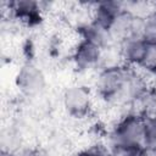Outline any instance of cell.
<instances>
[{"label": "cell", "mask_w": 156, "mask_h": 156, "mask_svg": "<svg viewBox=\"0 0 156 156\" xmlns=\"http://www.w3.org/2000/svg\"><path fill=\"white\" fill-rule=\"evenodd\" d=\"M113 156H138L145 147V117L136 112L124 115L108 136Z\"/></svg>", "instance_id": "cell-1"}, {"label": "cell", "mask_w": 156, "mask_h": 156, "mask_svg": "<svg viewBox=\"0 0 156 156\" xmlns=\"http://www.w3.org/2000/svg\"><path fill=\"white\" fill-rule=\"evenodd\" d=\"M132 69V67L123 63L102 67L95 80V90L98 95L107 102L115 105L127 83Z\"/></svg>", "instance_id": "cell-2"}, {"label": "cell", "mask_w": 156, "mask_h": 156, "mask_svg": "<svg viewBox=\"0 0 156 156\" xmlns=\"http://www.w3.org/2000/svg\"><path fill=\"white\" fill-rule=\"evenodd\" d=\"M62 102L69 116L74 118H84L90 113L93 107L91 91L85 85H72L65 90Z\"/></svg>", "instance_id": "cell-3"}, {"label": "cell", "mask_w": 156, "mask_h": 156, "mask_svg": "<svg viewBox=\"0 0 156 156\" xmlns=\"http://www.w3.org/2000/svg\"><path fill=\"white\" fill-rule=\"evenodd\" d=\"M104 51L105 50L100 46L80 39L72 56L74 66L79 71H89L91 68H96L102 63Z\"/></svg>", "instance_id": "cell-4"}, {"label": "cell", "mask_w": 156, "mask_h": 156, "mask_svg": "<svg viewBox=\"0 0 156 156\" xmlns=\"http://www.w3.org/2000/svg\"><path fill=\"white\" fill-rule=\"evenodd\" d=\"M16 84L18 89L24 94L34 95L44 89L45 76L35 65L26 63L20 68L16 76Z\"/></svg>", "instance_id": "cell-5"}, {"label": "cell", "mask_w": 156, "mask_h": 156, "mask_svg": "<svg viewBox=\"0 0 156 156\" xmlns=\"http://www.w3.org/2000/svg\"><path fill=\"white\" fill-rule=\"evenodd\" d=\"M147 43L141 38H128L118 45V54L122 63L129 67L140 66Z\"/></svg>", "instance_id": "cell-6"}, {"label": "cell", "mask_w": 156, "mask_h": 156, "mask_svg": "<svg viewBox=\"0 0 156 156\" xmlns=\"http://www.w3.org/2000/svg\"><path fill=\"white\" fill-rule=\"evenodd\" d=\"M134 18H135V15L127 9L123 10L121 13H118L113 18V21L108 27V33L111 35L113 44L119 45L128 38H132Z\"/></svg>", "instance_id": "cell-7"}, {"label": "cell", "mask_w": 156, "mask_h": 156, "mask_svg": "<svg viewBox=\"0 0 156 156\" xmlns=\"http://www.w3.org/2000/svg\"><path fill=\"white\" fill-rule=\"evenodd\" d=\"M79 33L83 40L90 41L101 49L106 50L111 45H113V41L111 39V35L108 33V29L95 23L94 21H90L85 24H83L79 28Z\"/></svg>", "instance_id": "cell-8"}, {"label": "cell", "mask_w": 156, "mask_h": 156, "mask_svg": "<svg viewBox=\"0 0 156 156\" xmlns=\"http://www.w3.org/2000/svg\"><path fill=\"white\" fill-rule=\"evenodd\" d=\"M123 10H126V4L121 1H102L95 4L94 11H93V18L95 23L105 27L108 29L111 22L113 18L121 13Z\"/></svg>", "instance_id": "cell-9"}, {"label": "cell", "mask_w": 156, "mask_h": 156, "mask_svg": "<svg viewBox=\"0 0 156 156\" xmlns=\"http://www.w3.org/2000/svg\"><path fill=\"white\" fill-rule=\"evenodd\" d=\"M9 10L13 13L15 17L20 18L21 21L32 22L37 20L40 15V4L37 1L30 0H20L9 2Z\"/></svg>", "instance_id": "cell-10"}, {"label": "cell", "mask_w": 156, "mask_h": 156, "mask_svg": "<svg viewBox=\"0 0 156 156\" xmlns=\"http://www.w3.org/2000/svg\"><path fill=\"white\" fill-rule=\"evenodd\" d=\"M141 37L147 44H156V12L155 11H151L146 16H144Z\"/></svg>", "instance_id": "cell-11"}, {"label": "cell", "mask_w": 156, "mask_h": 156, "mask_svg": "<svg viewBox=\"0 0 156 156\" xmlns=\"http://www.w3.org/2000/svg\"><path fill=\"white\" fill-rule=\"evenodd\" d=\"M145 117V146L156 149V113Z\"/></svg>", "instance_id": "cell-12"}, {"label": "cell", "mask_w": 156, "mask_h": 156, "mask_svg": "<svg viewBox=\"0 0 156 156\" xmlns=\"http://www.w3.org/2000/svg\"><path fill=\"white\" fill-rule=\"evenodd\" d=\"M149 73L156 74V44H147L140 66Z\"/></svg>", "instance_id": "cell-13"}, {"label": "cell", "mask_w": 156, "mask_h": 156, "mask_svg": "<svg viewBox=\"0 0 156 156\" xmlns=\"http://www.w3.org/2000/svg\"><path fill=\"white\" fill-rule=\"evenodd\" d=\"M78 156H113L112 151L110 150L108 146L101 145V144H95L91 145L83 151L78 154Z\"/></svg>", "instance_id": "cell-14"}, {"label": "cell", "mask_w": 156, "mask_h": 156, "mask_svg": "<svg viewBox=\"0 0 156 156\" xmlns=\"http://www.w3.org/2000/svg\"><path fill=\"white\" fill-rule=\"evenodd\" d=\"M138 156H156V149L145 146V147L140 151V154H139Z\"/></svg>", "instance_id": "cell-15"}, {"label": "cell", "mask_w": 156, "mask_h": 156, "mask_svg": "<svg viewBox=\"0 0 156 156\" xmlns=\"http://www.w3.org/2000/svg\"><path fill=\"white\" fill-rule=\"evenodd\" d=\"M20 156H39L34 150H26V151H23Z\"/></svg>", "instance_id": "cell-16"}, {"label": "cell", "mask_w": 156, "mask_h": 156, "mask_svg": "<svg viewBox=\"0 0 156 156\" xmlns=\"http://www.w3.org/2000/svg\"><path fill=\"white\" fill-rule=\"evenodd\" d=\"M152 11H155V12H156V2L152 5Z\"/></svg>", "instance_id": "cell-17"}]
</instances>
